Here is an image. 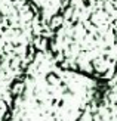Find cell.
Wrapping results in <instances>:
<instances>
[{"label": "cell", "mask_w": 117, "mask_h": 121, "mask_svg": "<svg viewBox=\"0 0 117 121\" xmlns=\"http://www.w3.org/2000/svg\"><path fill=\"white\" fill-rule=\"evenodd\" d=\"M47 47L65 69L111 78L117 71V0H67L51 21Z\"/></svg>", "instance_id": "1"}, {"label": "cell", "mask_w": 117, "mask_h": 121, "mask_svg": "<svg viewBox=\"0 0 117 121\" xmlns=\"http://www.w3.org/2000/svg\"><path fill=\"white\" fill-rule=\"evenodd\" d=\"M42 39L30 0H0V121H9Z\"/></svg>", "instance_id": "2"}]
</instances>
